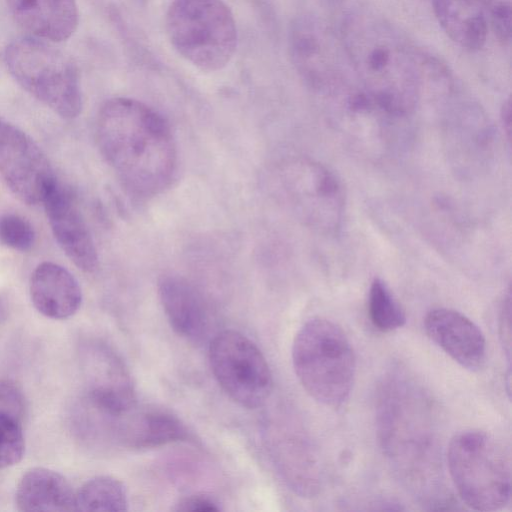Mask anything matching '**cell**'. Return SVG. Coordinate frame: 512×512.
Returning a JSON list of instances; mask_svg holds the SVG:
<instances>
[{"label":"cell","mask_w":512,"mask_h":512,"mask_svg":"<svg viewBox=\"0 0 512 512\" xmlns=\"http://www.w3.org/2000/svg\"><path fill=\"white\" fill-rule=\"evenodd\" d=\"M339 37L359 93L370 109L395 117L416 107L423 87L421 51L386 17L367 5L343 16Z\"/></svg>","instance_id":"1"},{"label":"cell","mask_w":512,"mask_h":512,"mask_svg":"<svg viewBox=\"0 0 512 512\" xmlns=\"http://www.w3.org/2000/svg\"><path fill=\"white\" fill-rule=\"evenodd\" d=\"M99 150L122 185L152 197L172 182L177 149L169 123L154 108L127 97L107 100L96 122Z\"/></svg>","instance_id":"2"},{"label":"cell","mask_w":512,"mask_h":512,"mask_svg":"<svg viewBox=\"0 0 512 512\" xmlns=\"http://www.w3.org/2000/svg\"><path fill=\"white\" fill-rule=\"evenodd\" d=\"M292 364L305 391L330 407L343 404L355 377V356L344 331L331 320L314 317L296 333Z\"/></svg>","instance_id":"3"},{"label":"cell","mask_w":512,"mask_h":512,"mask_svg":"<svg viewBox=\"0 0 512 512\" xmlns=\"http://www.w3.org/2000/svg\"><path fill=\"white\" fill-rule=\"evenodd\" d=\"M414 383L399 374L382 384L378 403L379 433L383 448L397 465L406 467L411 480L424 481V469L432 473L434 442L428 430L427 403Z\"/></svg>","instance_id":"4"},{"label":"cell","mask_w":512,"mask_h":512,"mask_svg":"<svg viewBox=\"0 0 512 512\" xmlns=\"http://www.w3.org/2000/svg\"><path fill=\"white\" fill-rule=\"evenodd\" d=\"M451 480L462 501L478 511H496L510 499V458L503 445L480 430L455 435L447 449Z\"/></svg>","instance_id":"5"},{"label":"cell","mask_w":512,"mask_h":512,"mask_svg":"<svg viewBox=\"0 0 512 512\" xmlns=\"http://www.w3.org/2000/svg\"><path fill=\"white\" fill-rule=\"evenodd\" d=\"M165 26L176 52L202 71L221 70L235 54L236 22L223 0H173Z\"/></svg>","instance_id":"6"},{"label":"cell","mask_w":512,"mask_h":512,"mask_svg":"<svg viewBox=\"0 0 512 512\" xmlns=\"http://www.w3.org/2000/svg\"><path fill=\"white\" fill-rule=\"evenodd\" d=\"M4 62L25 91L61 118L74 119L81 113L78 69L49 42L34 37L16 39L5 48Z\"/></svg>","instance_id":"7"},{"label":"cell","mask_w":512,"mask_h":512,"mask_svg":"<svg viewBox=\"0 0 512 512\" xmlns=\"http://www.w3.org/2000/svg\"><path fill=\"white\" fill-rule=\"evenodd\" d=\"M288 52L294 69L310 88L331 96L349 91L352 71L340 37L322 19L312 14L296 17L288 32Z\"/></svg>","instance_id":"8"},{"label":"cell","mask_w":512,"mask_h":512,"mask_svg":"<svg viewBox=\"0 0 512 512\" xmlns=\"http://www.w3.org/2000/svg\"><path fill=\"white\" fill-rule=\"evenodd\" d=\"M209 363L220 387L239 405L255 409L270 397V367L258 347L242 333L224 330L214 336Z\"/></svg>","instance_id":"9"},{"label":"cell","mask_w":512,"mask_h":512,"mask_svg":"<svg viewBox=\"0 0 512 512\" xmlns=\"http://www.w3.org/2000/svg\"><path fill=\"white\" fill-rule=\"evenodd\" d=\"M0 176L27 205L42 204L57 183L49 159L23 130L0 117Z\"/></svg>","instance_id":"10"},{"label":"cell","mask_w":512,"mask_h":512,"mask_svg":"<svg viewBox=\"0 0 512 512\" xmlns=\"http://www.w3.org/2000/svg\"><path fill=\"white\" fill-rule=\"evenodd\" d=\"M290 172L292 197L304 220L321 233L336 234L345 211L340 180L328 168L313 161L298 162Z\"/></svg>","instance_id":"11"},{"label":"cell","mask_w":512,"mask_h":512,"mask_svg":"<svg viewBox=\"0 0 512 512\" xmlns=\"http://www.w3.org/2000/svg\"><path fill=\"white\" fill-rule=\"evenodd\" d=\"M42 205L53 236L67 258L84 272L95 271L98 267L95 243L71 193L57 182Z\"/></svg>","instance_id":"12"},{"label":"cell","mask_w":512,"mask_h":512,"mask_svg":"<svg viewBox=\"0 0 512 512\" xmlns=\"http://www.w3.org/2000/svg\"><path fill=\"white\" fill-rule=\"evenodd\" d=\"M89 385L84 401L110 414L122 415L135 407L137 398L131 377L118 356L105 346L88 353Z\"/></svg>","instance_id":"13"},{"label":"cell","mask_w":512,"mask_h":512,"mask_svg":"<svg viewBox=\"0 0 512 512\" xmlns=\"http://www.w3.org/2000/svg\"><path fill=\"white\" fill-rule=\"evenodd\" d=\"M429 338L462 367L479 370L486 360L481 329L464 314L449 308L433 309L425 317Z\"/></svg>","instance_id":"14"},{"label":"cell","mask_w":512,"mask_h":512,"mask_svg":"<svg viewBox=\"0 0 512 512\" xmlns=\"http://www.w3.org/2000/svg\"><path fill=\"white\" fill-rule=\"evenodd\" d=\"M158 294L172 329L190 342H203L209 332L210 314L196 287L180 276L165 275L158 282Z\"/></svg>","instance_id":"15"},{"label":"cell","mask_w":512,"mask_h":512,"mask_svg":"<svg viewBox=\"0 0 512 512\" xmlns=\"http://www.w3.org/2000/svg\"><path fill=\"white\" fill-rule=\"evenodd\" d=\"M7 4L21 29L47 42L69 39L79 23L76 0H7Z\"/></svg>","instance_id":"16"},{"label":"cell","mask_w":512,"mask_h":512,"mask_svg":"<svg viewBox=\"0 0 512 512\" xmlns=\"http://www.w3.org/2000/svg\"><path fill=\"white\" fill-rule=\"evenodd\" d=\"M29 294L36 310L55 320L73 316L82 303V291L76 278L53 262H42L34 269Z\"/></svg>","instance_id":"17"},{"label":"cell","mask_w":512,"mask_h":512,"mask_svg":"<svg viewBox=\"0 0 512 512\" xmlns=\"http://www.w3.org/2000/svg\"><path fill=\"white\" fill-rule=\"evenodd\" d=\"M190 434L182 421L162 409H137L123 414L118 423L116 440L131 449H148L178 441H187Z\"/></svg>","instance_id":"18"},{"label":"cell","mask_w":512,"mask_h":512,"mask_svg":"<svg viewBox=\"0 0 512 512\" xmlns=\"http://www.w3.org/2000/svg\"><path fill=\"white\" fill-rule=\"evenodd\" d=\"M75 492L59 472L34 467L26 471L18 482L15 502L22 512L76 511Z\"/></svg>","instance_id":"19"},{"label":"cell","mask_w":512,"mask_h":512,"mask_svg":"<svg viewBox=\"0 0 512 512\" xmlns=\"http://www.w3.org/2000/svg\"><path fill=\"white\" fill-rule=\"evenodd\" d=\"M435 17L446 35L469 51L481 49L488 24L484 0H431Z\"/></svg>","instance_id":"20"},{"label":"cell","mask_w":512,"mask_h":512,"mask_svg":"<svg viewBox=\"0 0 512 512\" xmlns=\"http://www.w3.org/2000/svg\"><path fill=\"white\" fill-rule=\"evenodd\" d=\"M128 497L121 481L112 476H96L86 481L75 492L76 511L128 510Z\"/></svg>","instance_id":"21"},{"label":"cell","mask_w":512,"mask_h":512,"mask_svg":"<svg viewBox=\"0 0 512 512\" xmlns=\"http://www.w3.org/2000/svg\"><path fill=\"white\" fill-rule=\"evenodd\" d=\"M368 313L374 327L382 332L399 329L406 322L403 308L380 278H375L370 285Z\"/></svg>","instance_id":"22"},{"label":"cell","mask_w":512,"mask_h":512,"mask_svg":"<svg viewBox=\"0 0 512 512\" xmlns=\"http://www.w3.org/2000/svg\"><path fill=\"white\" fill-rule=\"evenodd\" d=\"M35 238L33 226L24 217L13 213L0 215V245L26 252L33 247Z\"/></svg>","instance_id":"23"},{"label":"cell","mask_w":512,"mask_h":512,"mask_svg":"<svg viewBox=\"0 0 512 512\" xmlns=\"http://www.w3.org/2000/svg\"><path fill=\"white\" fill-rule=\"evenodd\" d=\"M24 453L22 424L0 412V469L19 463Z\"/></svg>","instance_id":"24"},{"label":"cell","mask_w":512,"mask_h":512,"mask_svg":"<svg viewBox=\"0 0 512 512\" xmlns=\"http://www.w3.org/2000/svg\"><path fill=\"white\" fill-rule=\"evenodd\" d=\"M487 24L498 40L507 45L511 40V5L509 0H484Z\"/></svg>","instance_id":"25"},{"label":"cell","mask_w":512,"mask_h":512,"mask_svg":"<svg viewBox=\"0 0 512 512\" xmlns=\"http://www.w3.org/2000/svg\"><path fill=\"white\" fill-rule=\"evenodd\" d=\"M27 408L21 387L11 379H0V412L23 424Z\"/></svg>","instance_id":"26"},{"label":"cell","mask_w":512,"mask_h":512,"mask_svg":"<svg viewBox=\"0 0 512 512\" xmlns=\"http://www.w3.org/2000/svg\"><path fill=\"white\" fill-rule=\"evenodd\" d=\"M176 511L181 512H211V511H219L220 507L218 503L205 495H190L182 498L176 504Z\"/></svg>","instance_id":"27"},{"label":"cell","mask_w":512,"mask_h":512,"mask_svg":"<svg viewBox=\"0 0 512 512\" xmlns=\"http://www.w3.org/2000/svg\"><path fill=\"white\" fill-rule=\"evenodd\" d=\"M510 304V291H508L502 302L500 319V322L502 323L500 330L503 332L501 337L503 338L504 347L507 345L508 354L510 353Z\"/></svg>","instance_id":"28"},{"label":"cell","mask_w":512,"mask_h":512,"mask_svg":"<svg viewBox=\"0 0 512 512\" xmlns=\"http://www.w3.org/2000/svg\"><path fill=\"white\" fill-rule=\"evenodd\" d=\"M501 119H502L504 130L507 133V138L510 141V135H511V102H510V99H507L502 106Z\"/></svg>","instance_id":"29"},{"label":"cell","mask_w":512,"mask_h":512,"mask_svg":"<svg viewBox=\"0 0 512 512\" xmlns=\"http://www.w3.org/2000/svg\"><path fill=\"white\" fill-rule=\"evenodd\" d=\"M7 315V305L2 297H0V321L4 320Z\"/></svg>","instance_id":"30"}]
</instances>
